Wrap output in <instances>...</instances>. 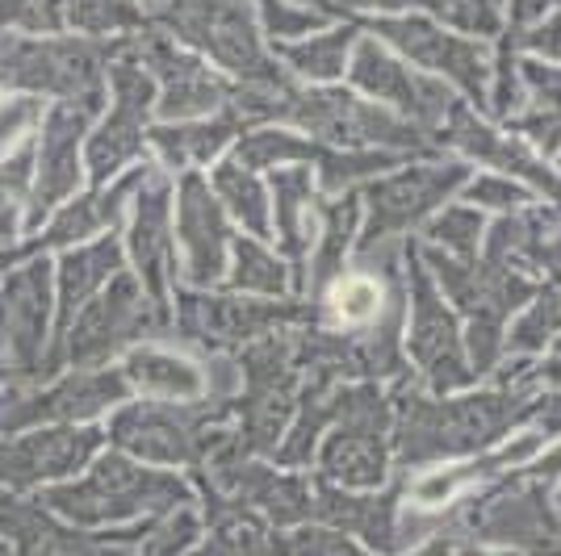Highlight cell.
I'll return each instance as SVG.
<instances>
[{
  "label": "cell",
  "instance_id": "6",
  "mask_svg": "<svg viewBox=\"0 0 561 556\" xmlns=\"http://www.w3.org/2000/svg\"><path fill=\"white\" fill-rule=\"evenodd\" d=\"M302 117L310 126H319L323 135L344 142H420L415 130H407L386 109H374V105H365V101L344 93L310 96V109Z\"/></svg>",
  "mask_w": 561,
  "mask_h": 556
},
{
  "label": "cell",
  "instance_id": "3",
  "mask_svg": "<svg viewBox=\"0 0 561 556\" xmlns=\"http://www.w3.org/2000/svg\"><path fill=\"white\" fill-rule=\"evenodd\" d=\"M415 273V326H411V356L420 360V369L427 372V381L436 390H453V385H466L469 369L466 356H461V344H457V326L445 314V305L436 298L432 280L420 264H411Z\"/></svg>",
  "mask_w": 561,
  "mask_h": 556
},
{
  "label": "cell",
  "instance_id": "10",
  "mask_svg": "<svg viewBox=\"0 0 561 556\" xmlns=\"http://www.w3.org/2000/svg\"><path fill=\"white\" fill-rule=\"evenodd\" d=\"M427 234L436 239V243H445L448 252L457 255H473V247H478V234H482V218L473 213V209H445L432 227H427Z\"/></svg>",
  "mask_w": 561,
  "mask_h": 556
},
{
  "label": "cell",
  "instance_id": "15",
  "mask_svg": "<svg viewBox=\"0 0 561 556\" xmlns=\"http://www.w3.org/2000/svg\"><path fill=\"white\" fill-rule=\"evenodd\" d=\"M524 47H533L537 55H549V59H561V13L540 22L533 34H524Z\"/></svg>",
  "mask_w": 561,
  "mask_h": 556
},
{
  "label": "cell",
  "instance_id": "7",
  "mask_svg": "<svg viewBox=\"0 0 561 556\" xmlns=\"http://www.w3.org/2000/svg\"><path fill=\"white\" fill-rule=\"evenodd\" d=\"M445 135L461 151H469V155H478V160H486V163H494V167H503V172H519V176H528V181H537L540 188H549V193H561V181L549 172V167H540L537 160H528L515 142H507L503 135H494L491 126H482L478 117L469 114L466 105H448V114H445Z\"/></svg>",
  "mask_w": 561,
  "mask_h": 556
},
{
  "label": "cell",
  "instance_id": "11",
  "mask_svg": "<svg viewBox=\"0 0 561 556\" xmlns=\"http://www.w3.org/2000/svg\"><path fill=\"white\" fill-rule=\"evenodd\" d=\"M348 38L352 34L344 30V34H328L319 43H310V47H298L294 50V63H302V71H310V76H335V71L344 68Z\"/></svg>",
  "mask_w": 561,
  "mask_h": 556
},
{
  "label": "cell",
  "instance_id": "8",
  "mask_svg": "<svg viewBox=\"0 0 561 556\" xmlns=\"http://www.w3.org/2000/svg\"><path fill=\"white\" fill-rule=\"evenodd\" d=\"M369 422L356 427V431H340L328 452V464L335 473H344L352 486H374V482H381V443L374 440Z\"/></svg>",
  "mask_w": 561,
  "mask_h": 556
},
{
  "label": "cell",
  "instance_id": "4",
  "mask_svg": "<svg viewBox=\"0 0 561 556\" xmlns=\"http://www.w3.org/2000/svg\"><path fill=\"white\" fill-rule=\"evenodd\" d=\"M466 167H411L398 172L390 181L369 188V206H374V234H386L411 227L415 218H423L436 201H445L453 188L461 185Z\"/></svg>",
  "mask_w": 561,
  "mask_h": 556
},
{
  "label": "cell",
  "instance_id": "9",
  "mask_svg": "<svg viewBox=\"0 0 561 556\" xmlns=\"http://www.w3.org/2000/svg\"><path fill=\"white\" fill-rule=\"evenodd\" d=\"M331 310L352 326L374 323L377 310H381V285L365 273H348L344 280L331 285Z\"/></svg>",
  "mask_w": 561,
  "mask_h": 556
},
{
  "label": "cell",
  "instance_id": "19",
  "mask_svg": "<svg viewBox=\"0 0 561 556\" xmlns=\"http://www.w3.org/2000/svg\"><path fill=\"white\" fill-rule=\"evenodd\" d=\"M540 473H561V448L553 452V456H549V461L540 464Z\"/></svg>",
  "mask_w": 561,
  "mask_h": 556
},
{
  "label": "cell",
  "instance_id": "17",
  "mask_svg": "<svg viewBox=\"0 0 561 556\" xmlns=\"http://www.w3.org/2000/svg\"><path fill=\"white\" fill-rule=\"evenodd\" d=\"M537 381H549V385H561V344L553 348V356L545 360V369L537 372Z\"/></svg>",
  "mask_w": 561,
  "mask_h": 556
},
{
  "label": "cell",
  "instance_id": "5",
  "mask_svg": "<svg viewBox=\"0 0 561 556\" xmlns=\"http://www.w3.org/2000/svg\"><path fill=\"white\" fill-rule=\"evenodd\" d=\"M352 80L369 96L394 101V105L411 109V114L423 117V121H432V126H440L448 114V105H453V96H448L440 84H427L420 76H411V71L402 68L398 59H390L377 43H365V47L356 50V59H352Z\"/></svg>",
  "mask_w": 561,
  "mask_h": 556
},
{
  "label": "cell",
  "instance_id": "1",
  "mask_svg": "<svg viewBox=\"0 0 561 556\" xmlns=\"http://www.w3.org/2000/svg\"><path fill=\"white\" fill-rule=\"evenodd\" d=\"M507 410L515 402L507 397H466V402H445V406H415L407 422V456H440V452H469L478 443H486L503 427Z\"/></svg>",
  "mask_w": 561,
  "mask_h": 556
},
{
  "label": "cell",
  "instance_id": "2",
  "mask_svg": "<svg viewBox=\"0 0 561 556\" xmlns=\"http://www.w3.org/2000/svg\"><path fill=\"white\" fill-rule=\"evenodd\" d=\"M377 34L390 38L398 50H407L420 68L445 71L448 80H457L469 96H486L491 84V63L478 43H469L461 34H445L423 18H402V22H377Z\"/></svg>",
  "mask_w": 561,
  "mask_h": 556
},
{
  "label": "cell",
  "instance_id": "18",
  "mask_svg": "<svg viewBox=\"0 0 561 556\" xmlns=\"http://www.w3.org/2000/svg\"><path fill=\"white\" fill-rule=\"evenodd\" d=\"M415 556H453V548H448L445 540H436V544H427L423 553H415Z\"/></svg>",
  "mask_w": 561,
  "mask_h": 556
},
{
  "label": "cell",
  "instance_id": "12",
  "mask_svg": "<svg viewBox=\"0 0 561 556\" xmlns=\"http://www.w3.org/2000/svg\"><path fill=\"white\" fill-rule=\"evenodd\" d=\"M519 126H524V130H528L553 160H561V105H540L537 114L524 117Z\"/></svg>",
  "mask_w": 561,
  "mask_h": 556
},
{
  "label": "cell",
  "instance_id": "16",
  "mask_svg": "<svg viewBox=\"0 0 561 556\" xmlns=\"http://www.w3.org/2000/svg\"><path fill=\"white\" fill-rule=\"evenodd\" d=\"M549 9H558V0H515L512 18L515 25H533V22H545Z\"/></svg>",
  "mask_w": 561,
  "mask_h": 556
},
{
  "label": "cell",
  "instance_id": "20",
  "mask_svg": "<svg viewBox=\"0 0 561 556\" xmlns=\"http://www.w3.org/2000/svg\"><path fill=\"white\" fill-rule=\"evenodd\" d=\"M469 556H491V553H469ZM499 556H512V553H499Z\"/></svg>",
  "mask_w": 561,
  "mask_h": 556
},
{
  "label": "cell",
  "instance_id": "13",
  "mask_svg": "<svg viewBox=\"0 0 561 556\" xmlns=\"http://www.w3.org/2000/svg\"><path fill=\"white\" fill-rule=\"evenodd\" d=\"M524 80L533 84V93H537V105H561V68L524 63Z\"/></svg>",
  "mask_w": 561,
  "mask_h": 556
},
{
  "label": "cell",
  "instance_id": "14",
  "mask_svg": "<svg viewBox=\"0 0 561 556\" xmlns=\"http://www.w3.org/2000/svg\"><path fill=\"white\" fill-rule=\"evenodd\" d=\"M469 197L473 201H482V206H499V209H515L524 201V193L507 181H478V185L469 188Z\"/></svg>",
  "mask_w": 561,
  "mask_h": 556
}]
</instances>
